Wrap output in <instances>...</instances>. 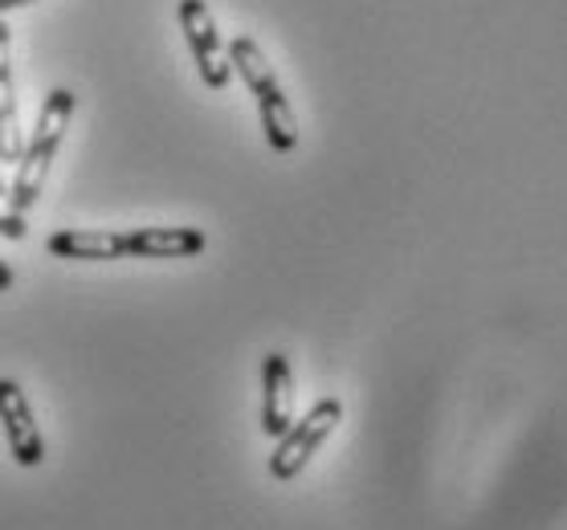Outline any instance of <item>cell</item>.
<instances>
[{"label":"cell","mask_w":567,"mask_h":530,"mask_svg":"<svg viewBox=\"0 0 567 530\" xmlns=\"http://www.w3.org/2000/svg\"><path fill=\"white\" fill-rule=\"evenodd\" d=\"M70 118H74V94L65 91V86H58V91H50V98L41 103L38 127H33V135L25 139V152L17 159V180H13V188H9L17 212H25V208L38 205L41 188H45V176H50V164L65 139Z\"/></svg>","instance_id":"1"},{"label":"cell","mask_w":567,"mask_h":530,"mask_svg":"<svg viewBox=\"0 0 567 530\" xmlns=\"http://www.w3.org/2000/svg\"><path fill=\"white\" fill-rule=\"evenodd\" d=\"M339 420H343V404H339L336 396H322L302 420H295V425L286 428L270 457L274 481H295L298 474L310 466V457L322 449V440L339 428Z\"/></svg>","instance_id":"2"},{"label":"cell","mask_w":567,"mask_h":530,"mask_svg":"<svg viewBox=\"0 0 567 530\" xmlns=\"http://www.w3.org/2000/svg\"><path fill=\"white\" fill-rule=\"evenodd\" d=\"M181 29H184V41H188V50H193V62H196V74L205 82L208 91H225L229 86V53H225V41L217 33V21L208 13L205 0H181Z\"/></svg>","instance_id":"3"},{"label":"cell","mask_w":567,"mask_h":530,"mask_svg":"<svg viewBox=\"0 0 567 530\" xmlns=\"http://www.w3.org/2000/svg\"><path fill=\"white\" fill-rule=\"evenodd\" d=\"M0 425H4V440H9V453H13L17 466L38 469L45 461V440H41L29 396L21 392L17 380H0Z\"/></svg>","instance_id":"4"},{"label":"cell","mask_w":567,"mask_h":530,"mask_svg":"<svg viewBox=\"0 0 567 530\" xmlns=\"http://www.w3.org/2000/svg\"><path fill=\"white\" fill-rule=\"evenodd\" d=\"M295 425V372L282 351H270L261 363V433L282 437Z\"/></svg>","instance_id":"5"},{"label":"cell","mask_w":567,"mask_h":530,"mask_svg":"<svg viewBox=\"0 0 567 530\" xmlns=\"http://www.w3.org/2000/svg\"><path fill=\"white\" fill-rule=\"evenodd\" d=\"M123 246H127V258H196L205 253L208 237L188 225H172V229L147 225V229H127Z\"/></svg>","instance_id":"6"},{"label":"cell","mask_w":567,"mask_h":530,"mask_svg":"<svg viewBox=\"0 0 567 530\" xmlns=\"http://www.w3.org/2000/svg\"><path fill=\"white\" fill-rule=\"evenodd\" d=\"M25 152L21 118H17V82H13V29L0 21V164H17Z\"/></svg>","instance_id":"7"},{"label":"cell","mask_w":567,"mask_h":530,"mask_svg":"<svg viewBox=\"0 0 567 530\" xmlns=\"http://www.w3.org/2000/svg\"><path fill=\"white\" fill-rule=\"evenodd\" d=\"M53 258L65 261H118L127 258L123 233H106V229H58L45 241Z\"/></svg>","instance_id":"8"},{"label":"cell","mask_w":567,"mask_h":530,"mask_svg":"<svg viewBox=\"0 0 567 530\" xmlns=\"http://www.w3.org/2000/svg\"><path fill=\"white\" fill-rule=\"evenodd\" d=\"M258 98V115H261V131H266V143H270L278 156H290L298 147V118H295V106L286 98L282 82H274L266 86Z\"/></svg>","instance_id":"9"},{"label":"cell","mask_w":567,"mask_h":530,"mask_svg":"<svg viewBox=\"0 0 567 530\" xmlns=\"http://www.w3.org/2000/svg\"><path fill=\"white\" fill-rule=\"evenodd\" d=\"M29 225L25 217L13 208V196H9V184L0 180V237H9V241H25Z\"/></svg>","instance_id":"10"},{"label":"cell","mask_w":567,"mask_h":530,"mask_svg":"<svg viewBox=\"0 0 567 530\" xmlns=\"http://www.w3.org/2000/svg\"><path fill=\"white\" fill-rule=\"evenodd\" d=\"M25 4H38V0H0V17L13 13V9H25Z\"/></svg>","instance_id":"11"},{"label":"cell","mask_w":567,"mask_h":530,"mask_svg":"<svg viewBox=\"0 0 567 530\" xmlns=\"http://www.w3.org/2000/svg\"><path fill=\"white\" fill-rule=\"evenodd\" d=\"M4 290H13V270L0 261V294H4Z\"/></svg>","instance_id":"12"}]
</instances>
